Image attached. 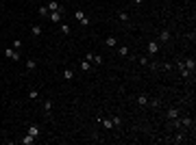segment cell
Returning <instances> with one entry per match:
<instances>
[{
  "label": "cell",
  "instance_id": "4",
  "mask_svg": "<svg viewBox=\"0 0 196 145\" xmlns=\"http://www.w3.org/2000/svg\"><path fill=\"white\" fill-rule=\"evenodd\" d=\"M192 124H194L192 117H181V115H179V126H181V128H185V130H187V128H192Z\"/></svg>",
  "mask_w": 196,
  "mask_h": 145
},
{
  "label": "cell",
  "instance_id": "14",
  "mask_svg": "<svg viewBox=\"0 0 196 145\" xmlns=\"http://www.w3.org/2000/svg\"><path fill=\"white\" fill-rule=\"evenodd\" d=\"M81 69H83V72H89V69H92V63H89L87 58H83V61H81Z\"/></svg>",
  "mask_w": 196,
  "mask_h": 145
},
{
  "label": "cell",
  "instance_id": "2",
  "mask_svg": "<svg viewBox=\"0 0 196 145\" xmlns=\"http://www.w3.org/2000/svg\"><path fill=\"white\" fill-rule=\"evenodd\" d=\"M5 56H7V58H11V61H20V50H15V48H7V50H5Z\"/></svg>",
  "mask_w": 196,
  "mask_h": 145
},
{
  "label": "cell",
  "instance_id": "29",
  "mask_svg": "<svg viewBox=\"0 0 196 145\" xmlns=\"http://www.w3.org/2000/svg\"><path fill=\"white\" fill-rule=\"evenodd\" d=\"M92 63H94V65H100V63H103V58H100V56H96V54H94V61H92Z\"/></svg>",
  "mask_w": 196,
  "mask_h": 145
},
{
  "label": "cell",
  "instance_id": "17",
  "mask_svg": "<svg viewBox=\"0 0 196 145\" xmlns=\"http://www.w3.org/2000/svg\"><path fill=\"white\" fill-rule=\"evenodd\" d=\"M42 30H44V28H42V26H39V24H35L33 28H31V33H33L35 37H39V35H42Z\"/></svg>",
  "mask_w": 196,
  "mask_h": 145
},
{
  "label": "cell",
  "instance_id": "30",
  "mask_svg": "<svg viewBox=\"0 0 196 145\" xmlns=\"http://www.w3.org/2000/svg\"><path fill=\"white\" fill-rule=\"evenodd\" d=\"M161 69H163V72H168V69H172V65H170V63H163Z\"/></svg>",
  "mask_w": 196,
  "mask_h": 145
},
{
  "label": "cell",
  "instance_id": "5",
  "mask_svg": "<svg viewBox=\"0 0 196 145\" xmlns=\"http://www.w3.org/2000/svg\"><path fill=\"white\" fill-rule=\"evenodd\" d=\"M146 50H148V54H157L159 52V41H148Z\"/></svg>",
  "mask_w": 196,
  "mask_h": 145
},
{
  "label": "cell",
  "instance_id": "7",
  "mask_svg": "<svg viewBox=\"0 0 196 145\" xmlns=\"http://www.w3.org/2000/svg\"><path fill=\"white\" fill-rule=\"evenodd\" d=\"M29 134H31V136H35V139H37V136L42 134V130H39V126H37V124H35V126H29Z\"/></svg>",
  "mask_w": 196,
  "mask_h": 145
},
{
  "label": "cell",
  "instance_id": "12",
  "mask_svg": "<svg viewBox=\"0 0 196 145\" xmlns=\"http://www.w3.org/2000/svg\"><path fill=\"white\" fill-rule=\"evenodd\" d=\"M159 41H170V30H161L159 33Z\"/></svg>",
  "mask_w": 196,
  "mask_h": 145
},
{
  "label": "cell",
  "instance_id": "20",
  "mask_svg": "<svg viewBox=\"0 0 196 145\" xmlns=\"http://www.w3.org/2000/svg\"><path fill=\"white\" fill-rule=\"evenodd\" d=\"M174 141H176V143H183V141H185V132H176Z\"/></svg>",
  "mask_w": 196,
  "mask_h": 145
},
{
  "label": "cell",
  "instance_id": "21",
  "mask_svg": "<svg viewBox=\"0 0 196 145\" xmlns=\"http://www.w3.org/2000/svg\"><path fill=\"white\" fill-rule=\"evenodd\" d=\"M44 111H46V113L52 111V100H46V102H44Z\"/></svg>",
  "mask_w": 196,
  "mask_h": 145
},
{
  "label": "cell",
  "instance_id": "24",
  "mask_svg": "<svg viewBox=\"0 0 196 145\" xmlns=\"http://www.w3.org/2000/svg\"><path fill=\"white\" fill-rule=\"evenodd\" d=\"M11 48H15V50H22V41H20V39H13V44H11Z\"/></svg>",
  "mask_w": 196,
  "mask_h": 145
},
{
  "label": "cell",
  "instance_id": "1",
  "mask_svg": "<svg viewBox=\"0 0 196 145\" xmlns=\"http://www.w3.org/2000/svg\"><path fill=\"white\" fill-rule=\"evenodd\" d=\"M48 19L52 24H61V19H63V11H50L48 13Z\"/></svg>",
  "mask_w": 196,
  "mask_h": 145
},
{
  "label": "cell",
  "instance_id": "18",
  "mask_svg": "<svg viewBox=\"0 0 196 145\" xmlns=\"http://www.w3.org/2000/svg\"><path fill=\"white\" fill-rule=\"evenodd\" d=\"M35 65H37V63H35L33 58H26V69H29V72H33V69H35Z\"/></svg>",
  "mask_w": 196,
  "mask_h": 145
},
{
  "label": "cell",
  "instance_id": "10",
  "mask_svg": "<svg viewBox=\"0 0 196 145\" xmlns=\"http://www.w3.org/2000/svg\"><path fill=\"white\" fill-rule=\"evenodd\" d=\"M105 44H107V48H116V46H118V39L116 37H107V39H105Z\"/></svg>",
  "mask_w": 196,
  "mask_h": 145
},
{
  "label": "cell",
  "instance_id": "9",
  "mask_svg": "<svg viewBox=\"0 0 196 145\" xmlns=\"http://www.w3.org/2000/svg\"><path fill=\"white\" fill-rule=\"evenodd\" d=\"M20 143H22V145H33V143H35V136L26 134V136H22V139H20Z\"/></svg>",
  "mask_w": 196,
  "mask_h": 145
},
{
  "label": "cell",
  "instance_id": "31",
  "mask_svg": "<svg viewBox=\"0 0 196 145\" xmlns=\"http://www.w3.org/2000/svg\"><path fill=\"white\" fill-rule=\"evenodd\" d=\"M133 2H135V5H142V2H144V0H133Z\"/></svg>",
  "mask_w": 196,
  "mask_h": 145
},
{
  "label": "cell",
  "instance_id": "27",
  "mask_svg": "<svg viewBox=\"0 0 196 145\" xmlns=\"http://www.w3.org/2000/svg\"><path fill=\"white\" fill-rule=\"evenodd\" d=\"M137 63H140V65H148V58L146 56H140V58H137Z\"/></svg>",
  "mask_w": 196,
  "mask_h": 145
},
{
  "label": "cell",
  "instance_id": "25",
  "mask_svg": "<svg viewBox=\"0 0 196 145\" xmlns=\"http://www.w3.org/2000/svg\"><path fill=\"white\" fill-rule=\"evenodd\" d=\"M118 17L122 19V22H129V13H127V11H120V15H118Z\"/></svg>",
  "mask_w": 196,
  "mask_h": 145
},
{
  "label": "cell",
  "instance_id": "23",
  "mask_svg": "<svg viewBox=\"0 0 196 145\" xmlns=\"http://www.w3.org/2000/svg\"><path fill=\"white\" fill-rule=\"evenodd\" d=\"M48 7H39V15H42V17H48Z\"/></svg>",
  "mask_w": 196,
  "mask_h": 145
},
{
  "label": "cell",
  "instance_id": "11",
  "mask_svg": "<svg viewBox=\"0 0 196 145\" xmlns=\"http://www.w3.org/2000/svg\"><path fill=\"white\" fill-rule=\"evenodd\" d=\"M137 104H140V106H148V104H150V100H148L146 95H140V97H137Z\"/></svg>",
  "mask_w": 196,
  "mask_h": 145
},
{
  "label": "cell",
  "instance_id": "13",
  "mask_svg": "<svg viewBox=\"0 0 196 145\" xmlns=\"http://www.w3.org/2000/svg\"><path fill=\"white\" fill-rule=\"evenodd\" d=\"M179 115H181V113H179V108H168V117H170V119H176Z\"/></svg>",
  "mask_w": 196,
  "mask_h": 145
},
{
  "label": "cell",
  "instance_id": "3",
  "mask_svg": "<svg viewBox=\"0 0 196 145\" xmlns=\"http://www.w3.org/2000/svg\"><path fill=\"white\" fill-rule=\"evenodd\" d=\"M74 17H76V19H78V22H81L83 26H89V17L83 13V11H76V13H74Z\"/></svg>",
  "mask_w": 196,
  "mask_h": 145
},
{
  "label": "cell",
  "instance_id": "26",
  "mask_svg": "<svg viewBox=\"0 0 196 145\" xmlns=\"http://www.w3.org/2000/svg\"><path fill=\"white\" fill-rule=\"evenodd\" d=\"M111 121H113V128H118L120 124H122V119H120V117H111Z\"/></svg>",
  "mask_w": 196,
  "mask_h": 145
},
{
  "label": "cell",
  "instance_id": "6",
  "mask_svg": "<svg viewBox=\"0 0 196 145\" xmlns=\"http://www.w3.org/2000/svg\"><path fill=\"white\" fill-rule=\"evenodd\" d=\"M48 11H63V7L59 5L57 0H48Z\"/></svg>",
  "mask_w": 196,
  "mask_h": 145
},
{
  "label": "cell",
  "instance_id": "16",
  "mask_svg": "<svg viewBox=\"0 0 196 145\" xmlns=\"http://www.w3.org/2000/svg\"><path fill=\"white\" fill-rule=\"evenodd\" d=\"M98 121H100V124H103L107 130H111V128H113V121H111V119H98Z\"/></svg>",
  "mask_w": 196,
  "mask_h": 145
},
{
  "label": "cell",
  "instance_id": "8",
  "mask_svg": "<svg viewBox=\"0 0 196 145\" xmlns=\"http://www.w3.org/2000/svg\"><path fill=\"white\" fill-rule=\"evenodd\" d=\"M183 65H185V69L194 72V67H196V61H194V58H185V61H183Z\"/></svg>",
  "mask_w": 196,
  "mask_h": 145
},
{
  "label": "cell",
  "instance_id": "28",
  "mask_svg": "<svg viewBox=\"0 0 196 145\" xmlns=\"http://www.w3.org/2000/svg\"><path fill=\"white\" fill-rule=\"evenodd\" d=\"M61 33L68 35V33H70V26H68V24H61Z\"/></svg>",
  "mask_w": 196,
  "mask_h": 145
},
{
  "label": "cell",
  "instance_id": "15",
  "mask_svg": "<svg viewBox=\"0 0 196 145\" xmlns=\"http://www.w3.org/2000/svg\"><path fill=\"white\" fill-rule=\"evenodd\" d=\"M129 52H131V50H129L127 46H120V48H118V54H120V56H129Z\"/></svg>",
  "mask_w": 196,
  "mask_h": 145
},
{
  "label": "cell",
  "instance_id": "22",
  "mask_svg": "<svg viewBox=\"0 0 196 145\" xmlns=\"http://www.w3.org/2000/svg\"><path fill=\"white\" fill-rule=\"evenodd\" d=\"M29 97H31V100H37V97H39V91H37V89H31V91H29Z\"/></svg>",
  "mask_w": 196,
  "mask_h": 145
},
{
  "label": "cell",
  "instance_id": "19",
  "mask_svg": "<svg viewBox=\"0 0 196 145\" xmlns=\"http://www.w3.org/2000/svg\"><path fill=\"white\" fill-rule=\"evenodd\" d=\"M63 78H65V80H72V78H74V69H65V72H63Z\"/></svg>",
  "mask_w": 196,
  "mask_h": 145
}]
</instances>
